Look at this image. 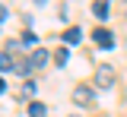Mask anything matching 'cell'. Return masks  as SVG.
Segmentation results:
<instances>
[{"label": "cell", "mask_w": 127, "mask_h": 117, "mask_svg": "<svg viewBox=\"0 0 127 117\" xmlns=\"http://www.w3.org/2000/svg\"><path fill=\"white\" fill-rule=\"evenodd\" d=\"M79 38H83V32H79L76 25H70V29L64 32V41H67V44H79Z\"/></svg>", "instance_id": "obj_6"}, {"label": "cell", "mask_w": 127, "mask_h": 117, "mask_svg": "<svg viewBox=\"0 0 127 117\" xmlns=\"http://www.w3.org/2000/svg\"><path fill=\"white\" fill-rule=\"evenodd\" d=\"M29 63H32V70H41L48 63V51L45 48H38V51H32V57H29Z\"/></svg>", "instance_id": "obj_4"}, {"label": "cell", "mask_w": 127, "mask_h": 117, "mask_svg": "<svg viewBox=\"0 0 127 117\" xmlns=\"http://www.w3.org/2000/svg\"><path fill=\"white\" fill-rule=\"evenodd\" d=\"M73 101H76V104H92V101H95V92L86 89V85H79V89H73Z\"/></svg>", "instance_id": "obj_3"}, {"label": "cell", "mask_w": 127, "mask_h": 117, "mask_svg": "<svg viewBox=\"0 0 127 117\" xmlns=\"http://www.w3.org/2000/svg\"><path fill=\"white\" fill-rule=\"evenodd\" d=\"M92 16L95 19H108V3L105 0H95L92 3Z\"/></svg>", "instance_id": "obj_5"}, {"label": "cell", "mask_w": 127, "mask_h": 117, "mask_svg": "<svg viewBox=\"0 0 127 117\" xmlns=\"http://www.w3.org/2000/svg\"><path fill=\"white\" fill-rule=\"evenodd\" d=\"M29 114H32V117H45V114H48V108L41 104V101H32V104H29Z\"/></svg>", "instance_id": "obj_8"}, {"label": "cell", "mask_w": 127, "mask_h": 117, "mask_svg": "<svg viewBox=\"0 0 127 117\" xmlns=\"http://www.w3.org/2000/svg\"><path fill=\"white\" fill-rule=\"evenodd\" d=\"M95 85H98V89H111V85H114V67L102 63V67L95 70Z\"/></svg>", "instance_id": "obj_1"}, {"label": "cell", "mask_w": 127, "mask_h": 117, "mask_svg": "<svg viewBox=\"0 0 127 117\" xmlns=\"http://www.w3.org/2000/svg\"><path fill=\"white\" fill-rule=\"evenodd\" d=\"M67 60H70V51H67V48H61L57 54H54V63H57V67H64Z\"/></svg>", "instance_id": "obj_9"}, {"label": "cell", "mask_w": 127, "mask_h": 117, "mask_svg": "<svg viewBox=\"0 0 127 117\" xmlns=\"http://www.w3.org/2000/svg\"><path fill=\"white\" fill-rule=\"evenodd\" d=\"M73 117H76V114H73Z\"/></svg>", "instance_id": "obj_11"}, {"label": "cell", "mask_w": 127, "mask_h": 117, "mask_svg": "<svg viewBox=\"0 0 127 117\" xmlns=\"http://www.w3.org/2000/svg\"><path fill=\"white\" fill-rule=\"evenodd\" d=\"M0 70H3V73L16 70V63H13V54H10V51H3V57H0Z\"/></svg>", "instance_id": "obj_7"}, {"label": "cell", "mask_w": 127, "mask_h": 117, "mask_svg": "<svg viewBox=\"0 0 127 117\" xmlns=\"http://www.w3.org/2000/svg\"><path fill=\"white\" fill-rule=\"evenodd\" d=\"M92 38H95V44H98L102 51H111V48H114V38H111V32H108V29H95V32H92Z\"/></svg>", "instance_id": "obj_2"}, {"label": "cell", "mask_w": 127, "mask_h": 117, "mask_svg": "<svg viewBox=\"0 0 127 117\" xmlns=\"http://www.w3.org/2000/svg\"><path fill=\"white\" fill-rule=\"evenodd\" d=\"M16 73H19V76H29V73H32V63H29V60L16 63Z\"/></svg>", "instance_id": "obj_10"}]
</instances>
